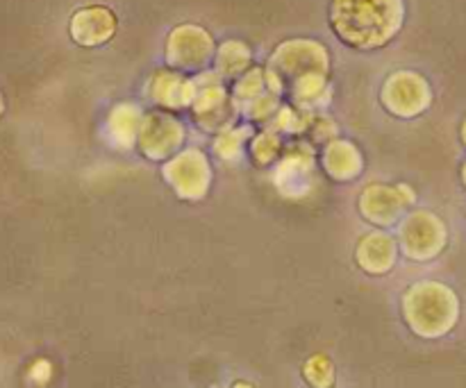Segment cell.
Wrapping results in <instances>:
<instances>
[{"label":"cell","mask_w":466,"mask_h":388,"mask_svg":"<svg viewBox=\"0 0 466 388\" xmlns=\"http://www.w3.org/2000/svg\"><path fill=\"white\" fill-rule=\"evenodd\" d=\"M116 32V18L107 7H85L71 18V36L80 45H100Z\"/></svg>","instance_id":"obj_13"},{"label":"cell","mask_w":466,"mask_h":388,"mask_svg":"<svg viewBox=\"0 0 466 388\" xmlns=\"http://www.w3.org/2000/svg\"><path fill=\"white\" fill-rule=\"evenodd\" d=\"M164 180L185 200H200L212 184V166L200 150L189 148L177 153L162 166Z\"/></svg>","instance_id":"obj_5"},{"label":"cell","mask_w":466,"mask_h":388,"mask_svg":"<svg viewBox=\"0 0 466 388\" xmlns=\"http://www.w3.org/2000/svg\"><path fill=\"white\" fill-rule=\"evenodd\" d=\"M323 168H326V173L332 180L349 182L362 173L364 157L355 144L335 139L326 144V150H323Z\"/></svg>","instance_id":"obj_15"},{"label":"cell","mask_w":466,"mask_h":388,"mask_svg":"<svg viewBox=\"0 0 466 388\" xmlns=\"http://www.w3.org/2000/svg\"><path fill=\"white\" fill-rule=\"evenodd\" d=\"M305 377L314 388H330L335 382V368L323 354H317L305 363Z\"/></svg>","instance_id":"obj_21"},{"label":"cell","mask_w":466,"mask_h":388,"mask_svg":"<svg viewBox=\"0 0 466 388\" xmlns=\"http://www.w3.org/2000/svg\"><path fill=\"white\" fill-rule=\"evenodd\" d=\"M403 0H332L330 23L337 36L353 48L373 50L394 39L403 27Z\"/></svg>","instance_id":"obj_1"},{"label":"cell","mask_w":466,"mask_h":388,"mask_svg":"<svg viewBox=\"0 0 466 388\" xmlns=\"http://www.w3.org/2000/svg\"><path fill=\"white\" fill-rule=\"evenodd\" d=\"M264 86H267V77H264V73L259 71V68H253V71H248L246 75L239 77V82H237L235 86V103L237 104H246L248 107L253 100H258L259 95H264Z\"/></svg>","instance_id":"obj_18"},{"label":"cell","mask_w":466,"mask_h":388,"mask_svg":"<svg viewBox=\"0 0 466 388\" xmlns=\"http://www.w3.org/2000/svg\"><path fill=\"white\" fill-rule=\"evenodd\" d=\"M308 125H309L308 114H300V112H296V109H289V107H285V109H280V112H278V121H276L278 130H282V132H303Z\"/></svg>","instance_id":"obj_22"},{"label":"cell","mask_w":466,"mask_h":388,"mask_svg":"<svg viewBox=\"0 0 466 388\" xmlns=\"http://www.w3.org/2000/svg\"><path fill=\"white\" fill-rule=\"evenodd\" d=\"M185 141V125L167 112L146 114L139 130V148L153 162L176 157Z\"/></svg>","instance_id":"obj_8"},{"label":"cell","mask_w":466,"mask_h":388,"mask_svg":"<svg viewBox=\"0 0 466 388\" xmlns=\"http://www.w3.org/2000/svg\"><path fill=\"white\" fill-rule=\"evenodd\" d=\"M328 68H330V57L319 41L291 39L278 45L264 77L268 91L280 95L291 91V86L303 77L326 75Z\"/></svg>","instance_id":"obj_3"},{"label":"cell","mask_w":466,"mask_h":388,"mask_svg":"<svg viewBox=\"0 0 466 388\" xmlns=\"http://www.w3.org/2000/svg\"><path fill=\"white\" fill-rule=\"evenodd\" d=\"M144 114L137 104L123 103L112 109L107 116V139L114 148L130 150L139 141V130Z\"/></svg>","instance_id":"obj_16"},{"label":"cell","mask_w":466,"mask_h":388,"mask_svg":"<svg viewBox=\"0 0 466 388\" xmlns=\"http://www.w3.org/2000/svg\"><path fill=\"white\" fill-rule=\"evenodd\" d=\"M462 177H464V184H466V164H464V168H462Z\"/></svg>","instance_id":"obj_26"},{"label":"cell","mask_w":466,"mask_h":388,"mask_svg":"<svg viewBox=\"0 0 466 388\" xmlns=\"http://www.w3.org/2000/svg\"><path fill=\"white\" fill-rule=\"evenodd\" d=\"M414 203V191L408 184H369L360 195V212L378 227L394 225L405 207Z\"/></svg>","instance_id":"obj_9"},{"label":"cell","mask_w":466,"mask_h":388,"mask_svg":"<svg viewBox=\"0 0 466 388\" xmlns=\"http://www.w3.org/2000/svg\"><path fill=\"white\" fill-rule=\"evenodd\" d=\"M191 107H194L196 121L203 125V130H217L218 134L230 130L237 114V103L230 100V95L226 94V89L218 82L198 85V94H196V100Z\"/></svg>","instance_id":"obj_11"},{"label":"cell","mask_w":466,"mask_h":388,"mask_svg":"<svg viewBox=\"0 0 466 388\" xmlns=\"http://www.w3.org/2000/svg\"><path fill=\"white\" fill-rule=\"evenodd\" d=\"M382 104L394 116L414 118L431 107L432 91L426 77L414 71H399L387 77L382 86Z\"/></svg>","instance_id":"obj_7"},{"label":"cell","mask_w":466,"mask_h":388,"mask_svg":"<svg viewBox=\"0 0 466 388\" xmlns=\"http://www.w3.org/2000/svg\"><path fill=\"white\" fill-rule=\"evenodd\" d=\"M396 257H399V241L387 232H371L362 236L355 248V259L362 271L369 275H385L394 268Z\"/></svg>","instance_id":"obj_12"},{"label":"cell","mask_w":466,"mask_h":388,"mask_svg":"<svg viewBox=\"0 0 466 388\" xmlns=\"http://www.w3.org/2000/svg\"><path fill=\"white\" fill-rule=\"evenodd\" d=\"M53 375V368H50L48 362H36L35 366L30 368V377L36 382V384H46Z\"/></svg>","instance_id":"obj_24"},{"label":"cell","mask_w":466,"mask_h":388,"mask_svg":"<svg viewBox=\"0 0 466 388\" xmlns=\"http://www.w3.org/2000/svg\"><path fill=\"white\" fill-rule=\"evenodd\" d=\"M282 141L280 136H278V132L268 130L255 136L253 144H250V154H253V159L258 162V166H268V164L276 162Z\"/></svg>","instance_id":"obj_19"},{"label":"cell","mask_w":466,"mask_h":388,"mask_svg":"<svg viewBox=\"0 0 466 388\" xmlns=\"http://www.w3.org/2000/svg\"><path fill=\"white\" fill-rule=\"evenodd\" d=\"M250 132L244 130V127H230V130L221 132V134L217 136V141H214V150H217V154L221 159H237L239 157L241 148H244L246 139H248Z\"/></svg>","instance_id":"obj_20"},{"label":"cell","mask_w":466,"mask_h":388,"mask_svg":"<svg viewBox=\"0 0 466 388\" xmlns=\"http://www.w3.org/2000/svg\"><path fill=\"white\" fill-rule=\"evenodd\" d=\"M196 94H198V85L180 73L159 71L150 80V98L164 109L189 107L194 104Z\"/></svg>","instance_id":"obj_14"},{"label":"cell","mask_w":466,"mask_h":388,"mask_svg":"<svg viewBox=\"0 0 466 388\" xmlns=\"http://www.w3.org/2000/svg\"><path fill=\"white\" fill-rule=\"evenodd\" d=\"M217 57L212 35L200 25L176 27L167 39V62L177 71H200Z\"/></svg>","instance_id":"obj_6"},{"label":"cell","mask_w":466,"mask_h":388,"mask_svg":"<svg viewBox=\"0 0 466 388\" xmlns=\"http://www.w3.org/2000/svg\"><path fill=\"white\" fill-rule=\"evenodd\" d=\"M273 184L287 198L300 200L309 195L312 186L317 184L312 150L305 148L303 144H296L294 148L287 150L285 157L273 168Z\"/></svg>","instance_id":"obj_10"},{"label":"cell","mask_w":466,"mask_h":388,"mask_svg":"<svg viewBox=\"0 0 466 388\" xmlns=\"http://www.w3.org/2000/svg\"><path fill=\"white\" fill-rule=\"evenodd\" d=\"M462 141L466 144V121H464V125H462Z\"/></svg>","instance_id":"obj_25"},{"label":"cell","mask_w":466,"mask_h":388,"mask_svg":"<svg viewBox=\"0 0 466 388\" xmlns=\"http://www.w3.org/2000/svg\"><path fill=\"white\" fill-rule=\"evenodd\" d=\"M399 248L405 257L414 262H428V259L440 257L446 248V225L440 216L419 209L403 218L399 232Z\"/></svg>","instance_id":"obj_4"},{"label":"cell","mask_w":466,"mask_h":388,"mask_svg":"<svg viewBox=\"0 0 466 388\" xmlns=\"http://www.w3.org/2000/svg\"><path fill=\"white\" fill-rule=\"evenodd\" d=\"M246 109H248V116L253 118V121H267V118H271L273 114H276L278 98L273 94H264L259 95L258 100H253Z\"/></svg>","instance_id":"obj_23"},{"label":"cell","mask_w":466,"mask_h":388,"mask_svg":"<svg viewBox=\"0 0 466 388\" xmlns=\"http://www.w3.org/2000/svg\"><path fill=\"white\" fill-rule=\"evenodd\" d=\"M403 313L414 334L423 339H440L449 334L458 323V295L441 282H417L405 291Z\"/></svg>","instance_id":"obj_2"},{"label":"cell","mask_w":466,"mask_h":388,"mask_svg":"<svg viewBox=\"0 0 466 388\" xmlns=\"http://www.w3.org/2000/svg\"><path fill=\"white\" fill-rule=\"evenodd\" d=\"M217 71L223 77H239L250 66V48L244 41H226L217 50Z\"/></svg>","instance_id":"obj_17"}]
</instances>
